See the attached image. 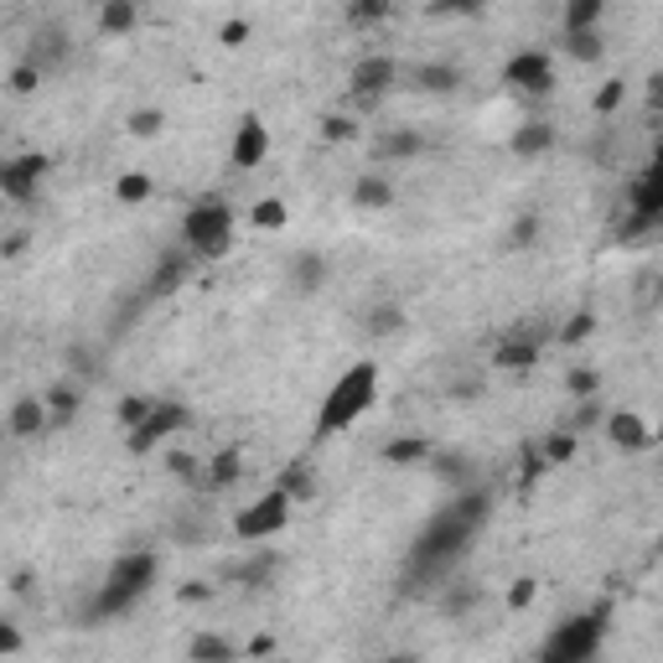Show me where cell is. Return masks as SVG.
<instances>
[{"instance_id":"cell-1","label":"cell","mask_w":663,"mask_h":663,"mask_svg":"<svg viewBox=\"0 0 663 663\" xmlns=\"http://www.w3.org/2000/svg\"><path fill=\"white\" fill-rule=\"evenodd\" d=\"M373 399H379V363H352L332 379L327 399H322V410H316V441H327V435H342L352 430L363 415L373 410Z\"/></svg>"},{"instance_id":"cell-2","label":"cell","mask_w":663,"mask_h":663,"mask_svg":"<svg viewBox=\"0 0 663 663\" xmlns=\"http://www.w3.org/2000/svg\"><path fill=\"white\" fill-rule=\"evenodd\" d=\"M234 234H239V213L229 197H197L193 208L182 213V249L193 259H229L234 249Z\"/></svg>"},{"instance_id":"cell-3","label":"cell","mask_w":663,"mask_h":663,"mask_svg":"<svg viewBox=\"0 0 663 663\" xmlns=\"http://www.w3.org/2000/svg\"><path fill=\"white\" fill-rule=\"evenodd\" d=\"M156 575H161L156 549H125L115 566L104 570V581H98L94 617H119V612H130V606L156 585Z\"/></svg>"},{"instance_id":"cell-4","label":"cell","mask_w":663,"mask_h":663,"mask_svg":"<svg viewBox=\"0 0 663 663\" xmlns=\"http://www.w3.org/2000/svg\"><path fill=\"white\" fill-rule=\"evenodd\" d=\"M602 632H606V606H596L591 617H570V623H560L545 638L539 663H596Z\"/></svg>"},{"instance_id":"cell-5","label":"cell","mask_w":663,"mask_h":663,"mask_svg":"<svg viewBox=\"0 0 663 663\" xmlns=\"http://www.w3.org/2000/svg\"><path fill=\"white\" fill-rule=\"evenodd\" d=\"M295 519V503L286 498L280 488H265L259 498H249V503L234 513V539H244V545H265V539H275V534H286Z\"/></svg>"},{"instance_id":"cell-6","label":"cell","mask_w":663,"mask_h":663,"mask_svg":"<svg viewBox=\"0 0 663 663\" xmlns=\"http://www.w3.org/2000/svg\"><path fill=\"white\" fill-rule=\"evenodd\" d=\"M187 426H193V410H187L182 399H156L151 415H146V426L125 430V451H130V456H151V451H161L172 435H182Z\"/></svg>"},{"instance_id":"cell-7","label":"cell","mask_w":663,"mask_h":663,"mask_svg":"<svg viewBox=\"0 0 663 663\" xmlns=\"http://www.w3.org/2000/svg\"><path fill=\"white\" fill-rule=\"evenodd\" d=\"M549 342V327L539 322H519V327L498 332V342H492V369L498 373H528L534 363H539V352H545Z\"/></svg>"},{"instance_id":"cell-8","label":"cell","mask_w":663,"mask_h":663,"mask_svg":"<svg viewBox=\"0 0 663 663\" xmlns=\"http://www.w3.org/2000/svg\"><path fill=\"white\" fill-rule=\"evenodd\" d=\"M394 83H399V62L389 53H363L348 73V94L358 109H379V98L389 94Z\"/></svg>"},{"instance_id":"cell-9","label":"cell","mask_w":663,"mask_h":663,"mask_svg":"<svg viewBox=\"0 0 663 663\" xmlns=\"http://www.w3.org/2000/svg\"><path fill=\"white\" fill-rule=\"evenodd\" d=\"M503 83L513 89L519 98H545L555 94V58L539 53V47H524L503 62Z\"/></svg>"},{"instance_id":"cell-10","label":"cell","mask_w":663,"mask_h":663,"mask_svg":"<svg viewBox=\"0 0 663 663\" xmlns=\"http://www.w3.org/2000/svg\"><path fill=\"white\" fill-rule=\"evenodd\" d=\"M73 53H79V47H73V37L62 32L58 21H47V26H37V32H32V47H26V58H21V62H32L42 79H58V73H68V68H73Z\"/></svg>"},{"instance_id":"cell-11","label":"cell","mask_w":663,"mask_h":663,"mask_svg":"<svg viewBox=\"0 0 663 663\" xmlns=\"http://www.w3.org/2000/svg\"><path fill=\"white\" fill-rule=\"evenodd\" d=\"M47 166L53 161L47 156H16V161H0V197L5 202H37L42 193V182H47Z\"/></svg>"},{"instance_id":"cell-12","label":"cell","mask_w":663,"mask_h":663,"mask_svg":"<svg viewBox=\"0 0 663 663\" xmlns=\"http://www.w3.org/2000/svg\"><path fill=\"white\" fill-rule=\"evenodd\" d=\"M602 435H606V446H617L623 456H643L659 441L653 426H648V415H638V410H606Z\"/></svg>"},{"instance_id":"cell-13","label":"cell","mask_w":663,"mask_h":663,"mask_svg":"<svg viewBox=\"0 0 663 663\" xmlns=\"http://www.w3.org/2000/svg\"><path fill=\"white\" fill-rule=\"evenodd\" d=\"M265 161H270V125L259 115H244L234 140H229V166H234V172H254V166H265Z\"/></svg>"},{"instance_id":"cell-14","label":"cell","mask_w":663,"mask_h":663,"mask_svg":"<svg viewBox=\"0 0 663 663\" xmlns=\"http://www.w3.org/2000/svg\"><path fill=\"white\" fill-rule=\"evenodd\" d=\"M560 146V130L549 125V119H524V125H513V136H508V156L513 161H539V156H549Z\"/></svg>"},{"instance_id":"cell-15","label":"cell","mask_w":663,"mask_h":663,"mask_svg":"<svg viewBox=\"0 0 663 663\" xmlns=\"http://www.w3.org/2000/svg\"><path fill=\"white\" fill-rule=\"evenodd\" d=\"M426 151V136L420 130H410V125H394V130H379V136L369 140V156L373 166H394V161H415Z\"/></svg>"},{"instance_id":"cell-16","label":"cell","mask_w":663,"mask_h":663,"mask_svg":"<svg viewBox=\"0 0 663 663\" xmlns=\"http://www.w3.org/2000/svg\"><path fill=\"white\" fill-rule=\"evenodd\" d=\"M239 477H244V451L223 446V451H213V456L202 462V482H197V492H208V498H218V492H234Z\"/></svg>"},{"instance_id":"cell-17","label":"cell","mask_w":663,"mask_h":663,"mask_svg":"<svg viewBox=\"0 0 663 663\" xmlns=\"http://www.w3.org/2000/svg\"><path fill=\"white\" fill-rule=\"evenodd\" d=\"M286 286H291V295L312 301V295L327 286V254H316V249L291 254V265H286Z\"/></svg>"},{"instance_id":"cell-18","label":"cell","mask_w":663,"mask_h":663,"mask_svg":"<svg viewBox=\"0 0 663 663\" xmlns=\"http://www.w3.org/2000/svg\"><path fill=\"white\" fill-rule=\"evenodd\" d=\"M0 426H5V435H11V441H37V435H47V410H42V394H21L16 405H11V410H5V420H0Z\"/></svg>"},{"instance_id":"cell-19","label":"cell","mask_w":663,"mask_h":663,"mask_svg":"<svg viewBox=\"0 0 663 663\" xmlns=\"http://www.w3.org/2000/svg\"><path fill=\"white\" fill-rule=\"evenodd\" d=\"M467 83V73L456 62H415L410 68V89L415 94H456Z\"/></svg>"},{"instance_id":"cell-20","label":"cell","mask_w":663,"mask_h":663,"mask_svg":"<svg viewBox=\"0 0 663 663\" xmlns=\"http://www.w3.org/2000/svg\"><path fill=\"white\" fill-rule=\"evenodd\" d=\"M348 202L358 213H384V208H394V182L384 172H363L348 187Z\"/></svg>"},{"instance_id":"cell-21","label":"cell","mask_w":663,"mask_h":663,"mask_svg":"<svg viewBox=\"0 0 663 663\" xmlns=\"http://www.w3.org/2000/svg\"><path fill=\"white\" fill-rule=\"evenodd\" d=\"M627 213L648 218V223H663V172H659V166H648V172L632 182V193H627Z\"/></svg>"},{"instance_id":"cell-22","label":"cell","mask_w":663,"mask_h":663,"mask_svg":"<svg viewBox=\"0 0 663 663\" xmlns=\"http://www.w3.org/2000/svg\"><path fill=\"white\" fill-rule=\"evenodd\" d=\"M275 488L286 492L295 508H306V503H316V498H322V488H316V467L306 462V456H301V462H291V467H280V482H275Z\"/></svg>"},{"instance_id":"cell-23","label":"cell","mask_w":663,"mask_h":663,"mask_svg":"<svg viewBox=\"0 0 663 663\" xmlns=\"http://www.w3.org/2000/svg\"><path fill=\"white\" fill-rule=\"evenodd\" d=\"M363 332L369 337H405L410 332V312L399 301H373L369 312H363Z\"/></svg>"},{"instance_id":"cell-24","label":"cell","mask_w":663,"mask_h":663,"mask_svg":"<svg viewBox=\"0 0 663 663\" xmlns=\"http://www.w3.org/2000/svg\"><path fill=\"white\" fill-rule=\"evenodd\" d=\"M94 21H98V37H130L140 26V5L136 0H104L94 11Z\"/></svg>"},{"instance_id":"cell-25","label":"cell","mask_w":663,"mask_h":663,"mask_svg":"<svg viewBox=\"0 0 663 663\" xmlns=\"http://www.w3.org/2000/svg\"><path fill=\"white\" fill-rule=\"evenodd\" d=\"M83 394L68 384V379H58L53 389L42 394V410H47V426H73V415H79Z\"/></svg>"},{"instance_id":"cell-26","label":"cell","mask_w":663,"mask_h":663,"mask_svg":"<svg viewBox=\"0 0 663 663\" xmlns=\"http://www.w3.org/2000/svg\"><path fill=\"white\" fill-rule=\"evenodd\" d=\"M534 456H539L545 467H570V462L581 456V435H570L566 426H560V430H549L545 441L534 446Z\"/></svg>"},{"instance_id":"cell-27","label":"cell","mask_w":663,"mask_h":663,"mask_svg":"<svg viewBox=\"0 0 663 663\" xmlns=\"http://www.w3.org/2000/svg\"><path fill=\"white\" fill-rule=\"evenodd\" d=\"M275 570H280V555H275V549H259V555H249V560H244V566H234L229 575H234L244 591H259V585H270Z\"/></svg>"},{"instance_id":"cell-28","label":"cell","mask_w":663,"mask_h":663,"mask_svg":"<svg viewBox=\"0 0 663 663\" xmlns=\"http://www.w3.org/2000/svg\"><path fill=\"white\" fill-rule=\"evenodd\" d=\"M430 441L426 435H394L389 446H384V467H420V462H430Z\"/></svg>"},{"instance_id":"cell-29","label":"cell","mask_w":663,"mask_h":663,"mask_svg":"<svg viewBox=\"0 0 663 663\" xmlns=\"http://www.w3.org/2000/svg\"><path fill=\"white\" fill-rule=\"evenodd\" d=\"M430 472L446 482V488H472V462L462 456V451H430Z\"/></svg>"},{"instance_id":"cell-30","label":"cell","mask_w":663,"mask_h":663,"mask_svg":"<svg viewBox=\"0 0 663 663\" xmlns=\"http://www.w3.org/2000/svg\"><path fill=\"white\" fill-rule=\"evenodd\" d=\"M602 0H566V11H560V37H575V32H596V21H602Z\"/></svg>"},{"instance_id":"cell-31","label":"cell","mask_w":663,"mask_h":663,"mask_svg":"<svg viewBox=\"0 0 663 663\" xmlns=\"http://www.w3.org/2000/svg\"><path fill=\"white\" fill-rule=\"evenodd\" d=\"M249 229H259V234L291 229V208H286L280 197H259V202H249Z\"/></svg>"},{"instance_id":"cell-32","label":"cell","mask_w":663,"mask_h":663,"mask_svg":"<svg viewBox=\"0 0 663 663\" xmlns=\"http://www.w3.org/2000/svg\"><path fill=\"white\" fill-rule=\"evenodd\" d=\"M187 659L193 663H239V648L229 638H218V632H197L193 643H187Z\"/></svg>"},{"instance_id":"cell-33","label":"cell","mask_w":663,"mask_h":663,"mask_svg":"<svg viewBox=\"0 0 663 663\" xmlns=\"http://www.w3.org/2000/svg\"><path fill=\"white\" fill-rule=\"evenodd\" d=\"M560 53L570 62H581V68H596L606 58V42H602V32H575V37H560Z\"/></svg>"},{"instance_id":"cell-34","label":"cell","mask_w":663,"mask_h":663,"mask_svg":"<svg viewBox=\"0 0 663 663\" xmlns=\"http://www.w3.org/2000/svg\"><path fill=\"white\" fill-rule=\"evenodd\" d=\"M161 451H166V456H161L166 472H172L182 488H197V482H202V456H197V451H187V446H161Z\"/></svg>"},{"instance_id":"cell-35","label":"cell","mask_w":663,"mask_h":663,"mask_svg":"<svg viewBox=\"0 0 663 663\" xmlns=\"http://www.w3.org/2000/svg\"><path fill=\"white\" fill-rule=\"evenodd\" d=\"M197 259L187 249H172L166 254V259H161L156 265V275H151V291H176V286H182V280H187V270H193Z\"/></svg>"},{"instance_id":"cell-36","label":"cell","mask_w":663,"mask_h":663,"mask_svg":"<svg viewBox=\"0 0 663 663\" xmlns=\"http://www.w3.org/2000/svg\"><path fill=\"white\" fill-rule=\"evenodd\" d=\"M539 234H545V218H539V208H528V213L513 218V229H508V254H524L539 244Z\"/></svg>"},{"instance_id":"cell-37","label":"cell","mask_w":663,"mask_h":663,"mask_svg":"<svg viewBox=\"0 0 663 663\" xmlns=\"http://www.w3.org/2000/svg\"><path fill=\"white\" fill-rule=\"evenodd\" d=\"M591 332H596V312H570L560 327H549V337H555L560 348H581Z\"/></svg>"},{"instance_id":"cell-38","label":"cell","mask_w":663,"mask_h":663,"mask_svg":"<svg viewBox=\"0 0 663 663\" xmlns=\"http://www.w3.org/2000/svg\"><path fill=\"white\" fill-rule=\"evenodd\" d=\"M477 602H482V585H477V581H462V585H451L446 596H441V612L462 623V617H472V612H477Z\"/></svg>"},{"instance_id":"cell-39","label":"cell","mask_w":663,"mask_h":663,"mask_svg":"<svg viewBox=\"0 0 663 663\" xmlns=\"http://www.w3.org/2000/svg\"><path fill=\"white\" fill-rule=\"evenodd\" d=\"M161 130H166V109H156V104H146V109H136V115H125V136L130 140H156Z\"/></svg>"},{"instance_id":"cell-40","label":"cell","mask_w":663,"mask_h":663,"mask_svg":"<svg viewBox=\"0 0 663 663\" xmlns=\"http://www.w3.org/2000/svg\"><path fill=\"white\" fill-rule=\"evenodd\" d=\"M151 193H156V182H151L146 172H125V176L115 182V197L125 202V208H140V202H151Z\"/></svg>"},{"instance_id":"cell-41","label":"cell","mask_w":663,"mask_h":663,"mask_svg":"<svg viewBox=\"0 0 663 663\" xmlns=\"http://www.w3.org/2000/svg\"><path fill=\"white\" fill-rule=\"evenodd\" d=\"M172 539L176 545H208V519H202V513H176L172 519Z\"/></svg>"},{"instance_id":"cell-42","label":"cell","mask_w":663,"mask_h":663,"mask_svg":"<svg viewBox=\"0 0 663 663\" xmlns=\"http://www.w3.org/2000/svg\"><path fill=\"white\" fill-rule=\"evenodd\" d=\"M623 98H627V83H623V79H606L602 89H596V98H591V115H596V119H612L617 109H623Z\"/></svg>"},{"instance_id":"cell-43","label":"cell","mask_w":663,"mask_h":663,"mask_svg":"<svg viewBox=\"0 0 663 663\" xmlns=\"http://www.w3.org/2000/svg\"><path fill=\"white\" fill-rule=\"evenodd\" d=\"M596 389H602V373H596V369H585V363L566 369V394H570V399H596Z\"/></svg>"},{"instance_id":"cell-44","label":"cell","mask_w":663,"mask_h":663,"mask_svg":"<svg viewBox=\"0 0 663 663\" xmlns=\"http://www.w3.org/2000/svg\"><path fill=\"white\" fill-rule=\"evenodd\" d=\"M389 16H394L389 0H352V5H348L352 26H379V21H389Z\"/></svg>"},{"instance_id":"cell-45","label":"cell","mask_w":663,"mask_h":663,"mask_svg":"<svg viewBox=\"0 0 663 663\" xmlns=\"http://www.w3.org/2000/svg\"><path fill=\"white\" fill-rule=\"evenodd\" d=\"M602 420H606V405H602V399H581L566 430H570V435H585V430H602Z\"/></svg>"},{"instance_id":"cell-46","label":"cell","mask_w":663,"mask_h":663,"mask_svg":"<svg viewBox=\"0 0 663 663\" xmlns=\"http://www.w3.org/2000/svg\"><path fill=\"white\" fill-rule=\"evenodd\" d=\"M151 405H156V399H146V394H125V399H119V430H136V426H146V415H151Z\"/></svg>"},{"instance_id":"cell-47","label":"cell","mask_w":663,"mask_h":663,"mask_svg":"<svg viewBox=\"0 0 663 663\" xmlns=\"http://www.w3.org/2000/svg\"><path fill=\"white\" fill-rule=\"evenodd\" d=\"M508 612H528V606L539 602V575H519V581L508 585Z\"/></svg>"},{"instance_id":"cell-48","label":"cell","mask_w":663,"mask_h":663,"mask_svg":"<svg viewBox=\"0 0 663 663\" xmlns=\"http://www.w3.org/2000/svg\"><path fill=\"white\" fill-rule=\"evenodd\" d=\"M5 83H11V94H16V98H32L47 79H42L37 68H32V62H16V68H11V79H5Z\"/></svg>"},{"instance_id":"cell-49","label":"cell","mask_w":663,"mask_h":663,"mask_svg":"<svg viewBox=\"0 0 663 663\" xmlns=\"http://www.w3.org/2000/svg\"><path fill=\"white\" fill-rule=\"evenodd\" d=\"M363 136V130H358V119L352 115H327L322 119V140H337V146H342V140H358Z\"/></svg>"},{"instance_id":"cell-50","label":"cell","mask_w":663,"mask_h":663,"mask_svg":"<svg viewBox=\"0 0 663 663\" xmlns=\"http://www.w3.org/2000/svg\"><path fill=\"white\" fill-rule=\"evenodd\" d=\"M648 234H659V223H648V218H638V213H623V223H617V239H623V244L648 239Z\"/></svg>"},{"instance_id":"cell-51","label":"cell","mask_w":663,"mask_h":663,"mask_svg":"<svg viewBox=\"0 0 663 663\" xmlns=\"http://www.w3.org/2000/svg\"><path fill=\"white\" fill-rule=\"evenodd\" d=\"M21 648H26V632H21L16 623H5V617H0V659H11V653H21Z\"/></svg>"},{"instance_id":"cell-52","label":"cell","mask_w":663,"mask_h":663,"mask_svg":"<svg viewBox=\"0 0 663 663\" xmlns=\"http://www.w3.org/2000/svg\"><path fill=\"white\" fill-rule=\"evenodd\" d=\"M176 602H187V606L213 602V581H187V585H176Z\"/></svg>"},{"instance_id":"cell-53","label":"cell","mask_w":663,"mask_h":663,"mask_svg":"<svg viewBox=\"0 0 663 663\" xmlns=\"http://www.w3.org/2000/svg\"><path fill=\"white\" fill-rule=\"evenodd\" d=\"M539 477H545V462H539V456H534V446L524 451V467H519V488H534V482H539Z\"/></svg>"},{"instance_id":"cell-54","label":"cell","mask_w":663,"mask_h":663,"mask_svg":"<svg viewBox=\"0 0 663 663\" xmlns=\"http://www.w3.org/2000/svg\"><path fill=\"white\" fill-rule=\"evenodd\" d=\"M218 37H223V47H244V42H249V21H244V16L223 21V32H218Z\"/></svg>"},{"instance_id":"cell-55","label":"cell","mask_w":663,"mask_h":663,"mask_svg":"<svg viewBox=\"0 0 663 663\" xmlns=\"http://www.w3.org/2000/svg\"><path fill=\"white\" fill-rule=\"evenodd\" d=\"M26 244H32L26 234H5V239H0V259H21V254H26Z\"/></svg>"},{"instance_id":"cell-56","label":"cell","mask_w":663,"mask_h":663,"mask_svg":"<svg viewBox=\"0 0 663 663\" xmlns=\"http://www.w3.org/2000/svg\"><path fill=\"white\" fill-rule=\"evenodd\" d=\"M68 363H73V369H89V379H94V369H98L89 348H68Z\"/></svg>"},{"instance_id":"cell-57","label":"cell","mask_w":663,"mask_h":663,"mask_svg":"<svg viewBox=\"0 0 663 663\" xmlns=\"http://www.w3.org/2000/svg\"><path fill=\"white\" fill-rule=\"evenodd\" d=\"M32 581H37L32 570H16V575H11V591H16V596H32Z\"/></svg>"},{"instance_id":"cell-58","label":"cell","mask_w":663,"mask_h":663,"mask_svg":"<svg viewBox=\"0 0 663 663\" xmlns=\"http://www.w3.org/2000/svg\"><path fill=\"white\" fill-rule=\"evenodd\" d=\"M482 394V384L477 379H467V384H451V399H477Z\"/></svg>"},{"instance_id":"cell-59","label":"cell","mask_w":663,"mask_h":663,"mask_svg":"<svg viewBox=\"0 0 663 663\" xmlns=\"http://www.w3.org/2000/svg\"><path fill=\"white\" fill-rule=\"evenodd\" d=\"M270 638H254V643H249V659H265V653H270Z\"/></svg>"},{"instance_id":"cell-60","label":"cell","mask_w":663,"mask_h":663,"mask_svg":"<svg viewBox=\"0 0 663 663\" xmlns=\"http://www.w3.org/2000/svg\"><path fill=\"white\" fill-rule=\"evenodd\" d=\"M384 663H420V659H415V653H389Z\"/></svg>"},{"instance_id":"cell-61","label":"cell","mask_w":663,"mask_h":663,"mask_svg":"<svg viewBox=\"0 0 663 663\" xmlns=\"http://www.w3.org/2000/svg\"><path fill=\"white\" fill-rule=\"evenodd\" d=\"M5 441H11V435H5V426H0V446H5Z\"/></svg>"}]
</instances>
